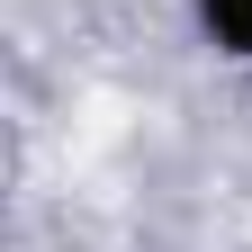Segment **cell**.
Masks as SVG:
<instances>
[{
	"instance_id": "1",
	"label": "cell",
	"mask_w": 252,
	"mask_h": 252,
	"mask_svg": "<svg viewBox=\"0 0 252 252\" xmlns=\"http://www.w3.org/2000/svg\"><path fill=\"white\" fill-rule=\"evenodd\" d=\"M189 27L216 63H252V0H189Z\"/></svg>"
}]
</instances>
